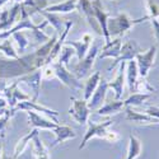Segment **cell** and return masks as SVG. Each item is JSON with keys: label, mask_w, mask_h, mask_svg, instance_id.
<instances>
[{"label": "cell", "mask_w": 159, "mask_h": 159, "mask_svg": "<svg viewBox=\"0 0 159 159\" xmlns=\"http://www.w3.org/2000/svg\"><path fill=\"white\" fill-rule=\"evenodd\" d=\"M13 38L16 39V43H17V52L18 55L20 54H24L25 50H27L31 45V41H30V37L28 34L25 33L24 31H17L14 33H11Z\"/></svg>", "instance_id": "cell-25"}, {"label": "cell", "mask_w": 159, "mask_h": 159, "mask_svg": "<svg viewBox=\"0 0 159 159\" xmlns=\"http://www.w3.org/2000/svg\"><path fill=\"white\" fill-rule=\"evenodd\" d=\"M38 13H41V14L46 18V20L54 27V30L57 32V33H62V31L65 30V25H66V20L64 18L60 17V14L57 13H48V11H45V10H38Z\"/></svg>", "instance_id": "cell-23"}, {"label": "cell", "mask_w": 159, "mask_h": 159, "mask_svg": "<svg viewBox=\"0 0 159 159\" xmlns=\"http://www.w3.org/2000/svg\"><path fill=\"white\" fill-rule=\"evenodd\" d=\"M13 112H17V111H34V112H41V113H45L47 115L51 120H54L55 122H57L56 117L59 116V112L57 111H54L51 108H47L45 106H41L38 104L36 101L33 99H28V101H22V102H18L17 106L14 108H11Z\"/></svg>", "instance_id": "cell-9"}, {"label": "cell", "mask_w": 159, "mask_h": 159, "mask_svg": "<svg viewBox=\"0 0 159 159\" xmlns=\"http://www.w3.org/2000/svg\"><path fill=\"white\" fill-rule=\"evenodd\" d=\"M2 159H14V158H13V155H11V157H8V155H3V157H2Z\"/></svg>", "instance_id": "cell-41"}, {"label": "cell", "mask_w": 159, "mask_h": 159, "mask_svg": "<svg viewBox=\"0 0 159 159\" xmlns=\"http://www.w3.org/2000/svg\"><path fill=\"white\" fill-rule=\"evenodd\" d=\"M92 42H93V36L90 33H84L80 39H78V41H65V45L71 46L75 50V55L78 60H82L87 55Z\"/></svg>", "instance_id": "cell-12"}, {"label": "cell", "mask_w": 159, "mask_h": 159, "mask_svg": "<svg viewBox=\"0 0 159 159\" xmlns=\"http://www.w3.org/2000/svg\"><path fill=\"white\" fill-rule=\"evenodd\" d=\"M145 113L149 115L153 118H155V120H159V107L158 106H150V107H148L145 110Z\"/></svg>", "instance_id": "cell-36"}, {"label": "cell", "mask_w": 159, "mask_h": 159, "mask_svg": "<svg viewBox=\"0 0 159 159\" xmlns=\"http://www.w3.org/2000/svg\"><path fill=\"white\" fill-rule=\"evenodd\" d=\"M155 56H157V46L155 45L150 46L147 51H143V52H140V54L136 55L135 61H136V65H138L139 75L141 78H147L149 75V71L154 65Z\"/></svg>", "instance_id": "cell-4"}, {"label": "cell", "mask_w": 159, "mask_h": 159, "mask_svg": "<svg viewBox=\"0 0 159 159\" xmlns=\"http://www.w3.org/2000/svg\"><path fill=\"white\" fill-rule=\"evenodd\" d=\"M144 50L141 48V46L135 41V39H129L125 43H122L121 46V52H120V56L117 59H115V62L110 66V70L115 69L118 64L121 62H126V61H130V60H135L136 55L143 52Z\"/></svg>", "instance_id": "cell-7"}, {"label": "cell", "mask_w": 159, "mask_h": 159, "mask_svg": "<svg viewBox=\"0 0 159 159\" xmlns=\"http://www.w3.org/2000/svg\"><path fill=\"white\" fill-rule=\"evenodd\" d=\"M52 66H54V70H55V75L59 80L66 85L70 89H74V90H78V89H82L83 85L80 83V79H78L73 73H70L68 70L66 66H64L61 62L59 61H55L52 62Z\"/></svg>", "instance_id": "cell-6"}, {"label": "cell", "mask_w": 159, "mask_h": 159, "mask_svg": "<svg viewBox=\"0 0 159 159\" xmlns=\"http://www.w3.org/2000/svg\"><path fill=\"white\" fill-rule=\"evenodd\" d=\"M103 45H104L103 38L94 39V41L92 42V45H90V47L87 52V55L82 60H79L76 65L73 66V74L78 79H83L90 73L92 68H93V65H94V61L98 57V54L101 52Z\"/></svg>", "instance_id": "cell-1"}, {"label": "cell", "mask_w": 159, "mask_h": 159, "mask_svg": "<svg viewBox=\"0 0 159 159\" xmlns=\"http://www.w3.org/2000/svg\"><path fill=\"white\" fill-rule=\"evenodd\" d=\"M125 62L120 64V68H118L117 75L115 76V79L112 82H108V88H111L115 92V99H121L122 94H124V85L126 83V78H125Z\"/></svg>", "instance_id": "cell-17"}, {"label": "cell", "mask_w": 159, "mask_h": 159, "mask_svg": "<svg viewBox=\"0 0 159 159\" xmlns=\"http://www.w3.org/2000/svg\"><path fill=\"white\" fill-rule=\"evenodd\" d=\"M125 78H126V83L129 87V90L131 92H135V84L136 80L139 79V70H138V65L135 60H130L125 62Z\"/></svg>", "instance_id": "cell-18"}, {"label": "cell", "mask_w": 159, "mask_h": 159, "mask_svg": "<svg viewBox=\"0 0 159 159\" xmlns=\"http://www.w3.org/2000/svg\"><path fill=\"white\" fill-rule=\"evenodd\" d=\"M113 124L112 120H107V121H104L102 124H96V122H89L88 125V130L85 132V135L82 140V144L79 145V150H82L85 148V145L88 144L89 140H92L93 138H101L103 139L104 135L107 134V131H108V127Z\"/></svg>", "instance_id": "cell-8"}, {"label": "cell", "mask_w": 159, "mask_h": 159, "mask_svg": "<svg viewBox=\"0 0 159 159\" xmlns=\"http://www.w3.org/2000/svg\"><path fill=\"white\" fill-rule=\"evenodd\" d=\"M103 139L110 141V143H116V141L120 140V135H118L117 132H115V131H107V134L104 135Z\"/></svg>", "instance_id": "cell-37"}, {"label": "cell", "mask_w": 159, "mask_h": 159, "mask_svg": "<svg viewBox=\"0 0 159 159\" xmlns=\"http://www.w3.org/2000/svg\"><path fill=\"white\" fill-rule=\"evenodd\" d=\"M78 9V0H65L62 3H56L52 5H47L45 11L48 13H57V14H65V13H70Z\"/></svg>", "instance_id": "cell-20"}, {"label": "cell", "mask_w": 159, "mask_h": 159, "mask_svg": "<svg viewBox=\"0 0 159 159\" xmlns=\"http://www.w3.org/2000/svg\"><path fill=\"white\" fill-rule=\"evenodd\" d=\"M149 17L145 16L140 19H132L126 11L122 13H118L117 16L115 17H108L107 20V31L110 37H121L124 36L125 32H127L129 30H131L135 24L141 23L144 20H148Z\"/></svg>", "instance_id": "cell-2"}, {"label": "cell", "mask_w": 159, "mask_h": 159, "mask_svg": "<svg viewBox=\"0 0 159 159\" xmlns=\"http://www.w3.org/2000/svg\"><path fill=\"white\" fill-rule=\"evenodd\" d=\"M125 113H126V120L130 122H134L136 125H158L159 120L150 117L145 112H138L135 110H132V107H125Z\"/></svg>", "instance_id": "cell-15"}, {"label": "cell", "mask_w": 159, "mask_h": 159, "mask_svg": "<svg viewBox=\"0 0 159 159\" xmlns=\"http://www.w3.org/2000/svg\"><path fill=\"white\" fill-rule=\"evenodd\" d=\"M124 108H125L124 101L115 99V101L108 102V103H103L101 107L97 110V113L99 116H112V115L120 113Z\"/></svg>", "instance_id": "cell-22"}, {"label": "cell", "mask_w": 159, "mask_h": 159, "mask_svg": "<svg viewBox=\"0 0 159 159\" xmlns=\"http://www.w3.org/2000/svg\"><path fill=\"white\" fill-rule=\"evenodd\" d=\"M101 79H102V75H101V71H96L93 74H90L88 78H87V80L83 85V98L85 101H89V98L92 97V94L94 93V90L97 89L99 82H101Z\"/></svg>", "instance_id": "cell-21"}, {"label": "cell", "mask_w": 159, "mask_h": 159, "mask_svg": "<svg viewBox=\"0 0 159 159\" xmlns=\"http://www.w3.org/2000/svg\"><path fill=\"white\" fill-rule=\"evenodd\" d=\"M28 115V122H30V126L34 127V129H41V130H52L55 129L59 122H55L54 120L51 118H46L41 115H38L37 112L34 111H25Z\"/></svg>", "instance_id": "cell-13"}, {"label": "cell", "mask_w": 159, "mask_h": 159, "mask_svg": "<svg viewBox=\"0 0 159 159\" xmlns=\"http://www.w3.org/2000/svg\"><path fill=\"white\" fill-rule=\"evenodd\" d=\"M7 110H8V108H0V116H3V115L7 112Z\"/></svg>", "instance_id": "cell-40"}, {"label": "cell", "mask_w": 159, "mask_h": 159, "mask_svg": "<svg viewBox=\"0 0 159 159\" xmlns=\"http://www.w3.org/2000/svg\"><path fill=\"white\" fill-rule=\"evenodd\" d=\"M145 5L148 9V17L159 19V0H145Z\"/></svg>", "instance_id": "cell-32"}, {"label": "cell", "mask_w": 159, "mask_h": 159, "mask_svg": "<svg viewBox=\"0 0 159 159\" xmlns=\"http://www.w3.org/2000/svg\"><path fill=\"white\" fill-rule=\"evenodd\" d=\"M135 92H138V93H153V92H155V88L152 87L149 82L145 80V78L140 76V79H138L135 84Z\"/></svg>", "instance_id": "cell-31"}, {"label": "cell", "mask_w": 159, "mask_h": 159, "mask_svg": "<svg viewBox=\"0 0 159 159\" xmlns=\"http://www.w3.org/2000/svg\"><path fill=\"white\" fill-rule=\"evenodd\" d=\"M9 2V0H0V7H3V5H5L7 3Z\"/></svg>", "instance_id": "cell-38"}, {"label": "cell", "mask_w": 159, "mask_h": 159, "mask_svg": "<svg viewBox=\"0 0 159 159\" xmlns=\"http://www.w3.org/2000/svg\"><path fill=\"white\" fill-rule=\"evenodd\" d=\"M2 157H3V144L0 143V159H2Z\"/></svg>", "instance_id": "cell-39"}, {"label": "cell", "mask_w": 159, "mask_h": 159, "mask_svg": "<svg viewBox=\"0 0 159 159\" xmlns=\"http://www.w3.org/2000/svg\"><path fill=\"white\" fill-rule=\"evenodd\" d=\"M152 22V27H153V33L155 37V41L159 45V19L158 18H152L149 19Z\"/></svg>", "instance_id": "cell-35"}, {"label": "cell", "mask_w": 159, "mask_h": 159, "mask_svg": "<svg viewBox=\"0 0 159 159\" xmlns=\"http://www.w3.org/2000/svg\"><path fill=\"white\" fill-rule=\"evenodd\" d=\"M107 90H108V82L102 78L99 84H98V87H97V89L94 90V93L92 94V97L88 101V107H89L90 111H97L101 106L104 103Z\"/></svg>", "instance_id": "cell-11"}, {"label": "cell", "mask_w": 159, "mask_h": 159, "mask_svg": "<svg viewBox=\"0 0 159 159\" xmlns=\"http://www.w3.org/2000/svg\"><path fill=\"white\" fill-rule=\"evenodd\" d=\"M41 78H42V80H51V79L56 78L52 64H47V65L42 66L41 68Z\"/></svg>", "instance_id": "cell-34"}, {"label": "cell", "mask_w": 159, "mask_h": 159, "mask_svg": "<svg viewBox=\"0 0 159 159\" xmlns=\"http://www.w3.org/2000/svg\"><path fill=\"white\" fill-rule=\"evenodd\" d=\"M18 80L20 83H25L33 92V101H37L38 96H39V90H41V69H38L36 71H32L30 74H25L23 76H19Z\"/></svg>", "instance_id": "cell-14"}, {"label": "cell", "mask_w": 159, "mask_h": 159, "mask_svg": "<svg viewBox=\"0 0 159 159\" xmlns=\"http://www.w3.org/2000/svg\"><path fill=\"white\" fill-rule=\"evenodd\" d=\"M74 55H75V50H74L71 46L64 43V46L61 47L60 54H59V56H57V57H59L57 61L61 62L64 66H66V68H68V66H69V61L71 60V57H73Z\"/></svg>", "instance_id": "cell-29"}, {"label": "cell", "mask_w": 159, "mask_h": 159, "mask_svg": "<svg viewBox=\"0 0 159 159\" xmlns=\"http://www.w3.org/2000/svg\"><path fill=\"white\" fill-rule=\"evenodd\" d=\"M92 7H93V11H94V17L99 24L101 27V31H102V36H103V39H104V43H107L111 41V37L108 34V31H107V20H108V14L104 11V8L101 3V0H92Z\"/></svg>", "instance_id": "cell-10"}, {"label": "cell", "mask_w": 159, "mask_h": 159, "mask_svg": "<svg viewBox=\"0 0 159 159\" xmlns=\"http://www.w3.org/2000/svg\"><path fill=\"white\" fill-rule=\"evenodd\" d=\"M31 143H32V147H33L34 159H50L48 150L46 149V147L43 145L41 138H39V132L33 136V139H32Z\"/></svg>", "instance_id": "cell-24"}, {"label": "cell", "mask_w": 159, "mask_h": 159, "mask_svg": "<svg viewBox=\"0 0 159 159\" xmlns=\"http://www.w3.org/2000/svg\"><path fill=\"white\" fill-rule=\"evenodd\" d=\"M13 115H14V112L11 111V108H8L3 116H0V134H2V139H4L5 136V129H7L8 121H9V118L13 117Z\"/></svg>", "instance_id": "cell-33"}, {"label": "cell", "mask_w": 159, "mask_h": 159, "mask_svg": "<svg viewBox=\"0 0 159 159\" xmlns=\"http://www.w3.org/2000/svg\"><path fill=\"white\" fill-rule=\"evenodd\" d=\"M0 51H3L5 54V56H8L9 59H18L19 57L18 52L14 50V47H13L9 38H5L4 42L0 43Z\"/></svg>", "instance_id": "cell-30"}, {"label": "cell", "mask_w": 159, "mask_h": 159, "mask_svg": "<svg viewBox=\"0 0 159 159\" xmlns=\"http://www.w3.org/2000/svg\"><path fill=\"white\" fill-rule=\"evenodd\" d=\"M39 132V130L38 129H33L31 132H28L25 136H23L18 143H17V145H16V148H14V154H13V158L14 159H17L23 152H24V149L28 147V144L32 141V139H33V136L36 135V134H38Z\"/></svg>", "instance_id": "cell-26"}, {"label": "cell", "mask_w": 159, "mask_h": 159, "mask_svg": "<svg viewBox=\"0 0 159 159\" xmlns=\"http://www.w3.org/2000/svg\"><path fill=\"white\" fill-rule=\"evenodd\" d=\"M121 46H122V39L121 37H116L112 41L104 43L101 52L98 54V57L99 59H107V57H111V59H117L120 56V52H121Z\"/></svg>", "instance_id": "cell-16"}, {"label": "cell", "mask_w": 159, "mask_h": 159, "mask_svg": "<svg viewBox=\"0 0 159 159\" xmlns=\"http://www.w3.org/2000/svg\"><path fill=\"white\" fill-rule=\"evenodd\" d=\"M32 73L28 65L25 64L23 56L18 59L2 60L0 59V79H10L16 76H23Z\"/></svg>", "instance_id": "cell-3"}, {"label": "cell", "mask_w": 159, "mask_h": 159, "mask_svg": "<svg viewBox=\"0 0 159 159\" xmlns=\"http://www.w3.org/2000/svg\"><path fill=\"white\" fill-rule=\"evenodd\" d=\"M71 106L69 108V115L73 120L79 124V125H85L88 122L89 118V113L90 110L88 107V101L83 99H78V98H70Z\"/></svg>", "instance_id": "cell-5"}, {"label": "cell", "mask_w": 159, "mask_h": 159, "mask_svg": "<svg viewBox=\"0 0 159 159\" xmlns=\"http://www.w3.org/2000/svg\"><path fill=\"white\" fill-rule=\"evenodd\" d=\"M150 98V93H132L127 99L124 101L125 107H135V106H141L145 103V101H148Z\"/></svg>", "instance_id": "cell-28"}, {"label": "cell", "mask_w": 159, "mask_h": 159, "mask_svg": "<svg viewBox=\"0 0 159 159\" xmlns=\"http://www.w3.org/2000/svg\"><path fill=\"white\" fill-rule=\"evenodd\" d=\"M141 150H143L141 141L135 135H130V141H129V149H127L126 159H136L141 154Z\"/></svg>", "instance_id": "cell-27"}, {"label": "cell", "mask_w": 159, "mask_h": 159, "mask_svg": "<svg viewBox=\"0 0 159 159\" xmlns=\"http://www.w3.org/2000/svg\"><path fill=\"white\" fill-rule=\"evenodd\" d=\"M52 132L55 134V141L52 144V147H56L57 144L64 143L66 140H70V139H74L76 136L74 129H71L68 125H60L59 124L55 129H52Z\"/></svg>", "instance_id": "cell-19"}]
</instances>
